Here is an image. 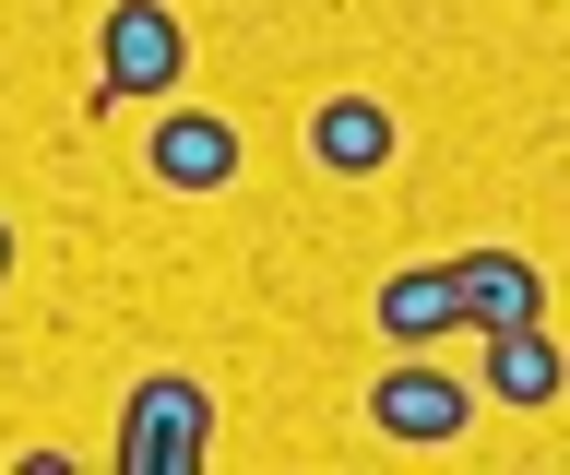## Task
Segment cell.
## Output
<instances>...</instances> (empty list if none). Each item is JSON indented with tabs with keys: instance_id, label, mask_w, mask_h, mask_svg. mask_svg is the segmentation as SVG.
Segmentation results:
<instances>
[{
	"instance_id": "obj_1",
	"label": "cell",
	"mask_w": 570,
	"mask_h": 475,
	"mask_svg": "<svg viewBox=\"0 0 570 475\" xmlns=\"http://www.w3.org/2000/svg\"><path fill=\"white\" fill-rule=\"evenodd\" d=\"M214 464V380L142 368L119 404V475H203Z\"/></svg>"
},
{
	"instance_id": "obj_2",
	"label": "cell",
	"mask_w": 570,
	"mask_h": 475,
	"mask_svg": "<svg viewBox=\"0 0 570 475\" xmlns=\"http://www.w3.org/2000/svg\"><path fill=\"white\" fill-rule=\"evenodd\" d=\"M190 83V24H178L167 0H107V24H96V96L83 108H131V96H178Z\"/></svg>"
},
{
	"instance_id": "obj_3",
	"label": "cell",
	"mask_w": 570,
	"mask_h": 475,
	"mask_svg": "<svg viewBox=\"0 0 570 475\" xmlns=\"http://www.w3.org/2000/svg\"><path fill=\"white\" fill-rule=\"evenodd\" d=\"M463 416H475V380L428 368V345H404V357L368 380V428L404 439V452H440V439H463Z\"/></svg>"
},
{
	"instance_id": "obj_4",
	"label": "cell",
	"mask_w": 570,
	"mask_h": 475,
	"mask_svg": "<svg viewBox=\"0 0 570 475\" xmlns=\"http://www.w3.org/2000/svg\"><path fill=\"white\" fill-rule=\"evenodd\" d=\"M142 167H155V190H226V179H238V119L167 108V119H155V144H142Z\"/></svg>"
},
{
	"instance_id": "obj_5",
	"label": "cell",
	"mask_w": 570,
	"mask_h": 475,
	"mask_svg": "<svg viewBox=\"0 0 570 475\" xmlns=\"http://www.w3.org/2000/svg\"><path fill=\"white\" fill-rule=\"evenodd\" d=\"M309 155L333 167V179H381L392 155H404V119H392L381 96H321L309 108Z\"/></svg>"
},
{
	"instance_id": "obj_6",
	"label": "cell",
	"mask_w": 570,
	"mask_h": 475,
	"mask_svg": "<svg viewBox=\"0 0 570 475\" xmlns=\"http://www.w3.org/2000/svg\"><path fill=\"white\" fill-rule=\"evenodd\" d=\"M463 321L475 333H511V321H547V274H534L523 250H463Z\"/></svg>"
},
{
	"instance_id": "obj_7",
	"label": "cell",
	"mask_w": 570,
	"mask_h": 475,
	"mask_svg": "<svg viewBox=\"0 0 570 475\" xmlns=\"http://www.w3.org/2000/svg\"><path fill=\"white\" fill-rule=\"evenodd\" d=\"M452 321H463V274H452V261H404V274H381V345H440Z\"/></svg>"
},
{
	"instance_id": "obj_8",
	"label": "cell",
	"mask_w": 570,
	"mask_h": 475,
	"mask_svg": "<svg viewBox=\"0 0 570 475\" xmlns=\"http://www.w3.org/2000/svg\"><path fill=\"white\" fill-rule=\"evenodd\" d=\"M475 380H488L499 404H559L570 357H559V333H547V321H511V333H488V357H475Z\"/></svg>"
},
{
	"instance_id": "obj_9",
	"label": "cell",
	"mask_w": 570,
	"mask_h": 475,
	"mask_svg": "<svg viewBox=\"0 0 570 475\" xmlns=\"http://www.w3.org/2000/svg\"><path fill=\"white\" fill-rule=\"evenodd\" d=\"M0 286H12V226H0Z\"/></svg>"
}]
</instances>
